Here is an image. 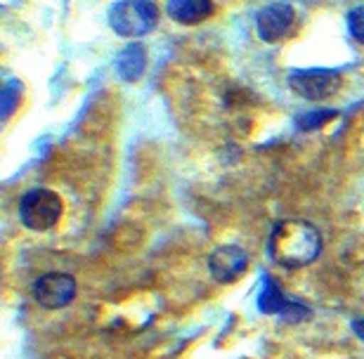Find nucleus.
I'll return each mask as SVG.
<instances>
[{
    "label": "nucleus",
    "instance_id": "obj_4",
    "mask_svg": "<svg viewBox=\"0 0 364 359\" xmlns=\"http://www.w3.org/2000/svg\"><path fill=\"white\" fill-rule=\"evenodd\" d=\"M289 85L291 90L305 100L322 102L338 92L341 76L331 69H301L289 76Z\"/></svg>",
    "mask_w": 364,
    "mask_h": 359
},
{
    "label": "nucleus",
    "instance_id": "obj_1",
    "mask_svg": "<svg viewBox=\"0 0 364 359\" xmlns=\"http://www.w3.org/2000/svg\"><path fill=\"white\" fill-rule=\"evenodd\" d=\"M270 258L279 267L298 269L317 260L322 251V234L315 225L301 218H289L277 223L267 241Z\"/></svg>",
    "mask_w": 364,
    "mask_h": 359
},
{
    "label": "nucleus",
    "instance_id": "obj_3",
    "mask_svg": "<svg viewBox=\"0 0 364 359\" xmlns=\"http://www.w3.org/2000/svg\"><path fill=\"white\" fill-rule=\"evenodd\" d=\"M62 199L53 189H31L19 201V218L28 230L46 232L60 223L62 218Z\"/></svg>",
    "mask_w": 364,
    "mask_h": 359
},
{
    "label": "nucleus",
    "instance_id": "obj_5",
    "mask_svg": "<svg viewBox=\"0 0 364 359\" xmlns=\"http://www.w3.org/2000/svg\"><path fill=\"white\" fill-rule=\"evenodd\" d=\"M33 298L46 310H62L76 298L74 277L64 272H48L38 277V282L33 284Z\"/></svg>",
    "mask_w": 364,
    "mask_h": 359
},
{
    "label": "nucleus",
    "instance_id": "obj_7",
    "mask_svg": "<svg viewBox=\"0 0 364 359\" xmlns=\"http://www.w3.org/2000/svg\"><path fill=\"white\" fill-rule=\"evenodd\" d=\"M294 19H296V14H294V7L291 5H287V3L267 5L258 12V19H256L258 36L265 43L282 41L284 36L291 31V26H294Z\"/></svg>",
    "mask_w": 364,
    "mask_h": 359
},
{
    "label": "nucleus",
    "instance_id": "obj_9",
    "mask_svg": "<svg viewBox=\"0 0 364 359\" xmlns=\"http://www.w3.org/2000/svg\"><path fill=\"white\" fill-rule=\"evenodd\" d=\"M166 10L178 24L194 26L213 14V0H168Z\"/></svg>",
    "mask_w": 364,
    "mask_h": 359
},
{
    "label": "nucleus",
    "instance_id": "obj_2",
    "mask_svg": "<svg viewBox=\"0 0 364 359\" xmlns=\"http://www.w3.org/2000/svg\"><path fill=\"white\" fill-rule=\"evenodd\" d=\"M109 24L123 38H137L154 31L159 24V10L151 0H121L109 10Z\"/></svg>",
    "mask_w": 364,
    "mask_h": 359
},
{
    "label": "nucleus",
    "instance_id": "obj_13",
    "mask_svg": "<svg viewBox=\"0 0 364 359\" xmlns=\"http://www.w3.org/2000/svg\"><path fill=\"white\" fill-rule=\"evenodd\" d=\"M333 112H315V114H308V116H303L301 119V126L303 128H317V126H322L324 121H329L333 119Z\"/></svg>",
    "mask_w": 364,
    "mask_h": 359
},
{
    "label": "nucleus",
    "instance_id": "obj_10",
    "mask_svg": "<svg viewBox=\"0 0 364 359\" xmlns=\"http://www.w3.org/2000/svg\"><path fill=\"white\" fill-rule=\"evenodd\" d=\"M144 67H147V53L140 43H130L128 48L121 50V55L116 57V69H119V76L128 83H135L140 80V76L144 73Z\"/></svg>",
    "mask_w": 364,
    "mask_h": 359
},
{
    "label": "nucleus",
    "instance_id": "obj_11",
    "mask_svg": "<svg viewBox=\"0 0 364 359\" xmlns=\"http://www.w3.org/2000/svg\"><path fill=\"white\" fill-rule=\"evenodd\" d=\"M19 97H21V83L19 80H10V83L3 87V121L10 119L12 112L17 109Z\"/></svg>",
    "mask_w": 364,
    "mask_h": 359
},
{
    "label": "nucleus",
    "instance_id": "obj_6",
    "mask_svg": "<svg viewBox=\"0 0 364 359\" xmlns=\"http://www.w3.org/2000/svg\"><path fill=\"white\" fill-rule=\"evenodd\" d=\"M246 267H249V251H244L242 246H235V244L215 248L208 258L210 274L220 284L237 282L239 277L246 272Z\"/></svg>",
    "mask_w": 364,
    "mask_h": 359
},
{
    "label": "nucleus",
    "instance_id": "obj_8",
    "mask_svg": "<svg viewBox=\"0 0 364 359\" xmlns=\"http://www.w3.org/2000/svg\"><path fill=\"white\" fill-rule=\"evenodd\" d=\"M260 310L267 312V314H287L289 319H305L310 317V310L308 307H301V305H294L289 303L287 298H284V293L279 291V286L272 282V279H265V286H263V293H260V300H258Z\"/></svg>",
    "mask_w": 364,
    "mask_h": 359
},
{
    "label": "nucleus",
    "instance_id": "obj_14",
    "mask_svg": "<svg viewBox=\"0 0 364 359\" xmlns=\"http://www.w3.org/2000/svg\"><path fill=\"white\" fill-rule=\"evenodd\" d=\"M353 328H355V333H358L360 338L364 341V321H355V324H353Z\"/></svg>",
    "mask_w": 364,
    "mask_h": 359
},
{
    "label": "nucleus",
    "instance_id": "obj_12",
    "mask_svg": "<svg viewBox=\"0 0 364 359\" xmlns=\"http://www.w3.org/2000/svg\"><path fill=\"white\" fill-rule=\"evenodd\" d=\"M348 28H350L353 38L364 45V5L355 7V10L348 14Z\"/></svg>",
    "mask_w": 364,
    "mask_h": 359
}]
</instances>
